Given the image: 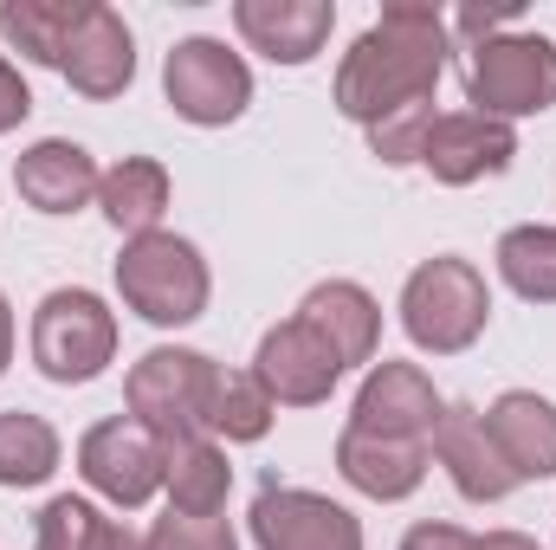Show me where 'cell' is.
I'll use <instances>...</instances> for the list:
<instances>
[{
    "mask_svg": "<svg viewBox=\"0 0 556 550\" xmlns=\"http://www.w3.org/2000/svg\"><path fill=\"white\" fill-rule=\"evenodd\" d=\"M440 65H446V20L420 0H389L382 20L337 65V111L376 130L382 117L433 98Z\"/></svg>",
    "mask_w": 556,
    "mask_h": 550,
    "instance_id": "1",
    "label": "cell"
},
{
    "mask_svg": "<svg viewBox=\"0 0 556 550\" xmlns=\"http://www.w3.org/2000/svg\"><path fill=\"white\" fill-rule=\"evenodd\" d=\"M485 324H492V291H485V273L472 260L440 253V260L408 273V285H402V330L420 350L459 357V350H472L485 337Z\"/></svg>",
    "mask_w": 556,
    "mask_h": 550,
    "instance_id": "2",
    "label": "cell"
},
{
    "mask_svg": "<svg viewBox=\"0 0 556 550\" xmlns=\"http://www.w3.org/2000/svg\"><path fill=\"white\" fill-rule=\"evenodd\" d=\"M117 291H124V304L137 311L142 324H155V330L194 324V317L207 311V260H201L194 240L155 227V234H142V240H124Z\"/></svg>",
    "mask_w": 556,
    "mask_h": 550,
    "instance_id": "3",
    "label": "cell"
},
{
    "mask_svg": "<svg viewBox=\"0 0 556 550\" xmlns=\"http://www.w3.org/2000/svg\"><path fill=\"white\" fill-rule=\"evenodd\" d=\"M111 357H117V317L104 311L98 291L59 285V291L39 298V311H33V363H39L46 383H65V389L91 383V376L111 370Z\"/></svg>",
    "mask_w": 556,
    "mask_h": 550,
    "instance_id": "4",
    "label": "cell"
},
{
    "mask_svg": "<svg viewBox=\"0 0 556 550\" xmlns=\"http://www.w3.org/2000/svg\"><path fill=\"white\" fill-rule=\"evenodd\" d=\"M214 383H220L214 357L162 343V350H149L137 370H130V389L124 396H130V414H137L162 447H181V440H201L207 434Z\"/></svg>",
    "mask_w": 556,
    "mask_h": 550,
    "instance_id": "5",
    "label": "cell"
},
{
    "mask_svg": "<svg viewBox=\"0 0 556 550\" xmlns=\"http://www.w3.org/2000/svg\"><path fill=\"white\" fill-rule=\"evenodd\" d=\"M466 98L479 104V117H538L556 104V39L544 33H498L485 46H472L466 65Z\"/></svg>",
    "mask_w": 556,
    "mask_h": 550,
    "instance_id": "6",
    "label": "cell"
},
{
    "mask_svg": "<svg viewBox=\"0 0 556 550\" xmlns=\"http://www.w3.org/2000/svg\"><path fill=\"white\" fill-rule=\"evenodd\" d=\"M162 98L175 104V117L214 130V124H233L253 104V72L220 39H181L162 65Z\"/></svg>",
    "mask_w": 556,
    "mask_h": 550,
    "instance_id": "7",
    "label": "cell"
},
{
    "mask_svg": "<svg viewBox=\"0 0 556 550\" xmlns=\"http://www.w3.org/2000/svg\"><path fill=\"white\" fill-rule=\"evenodd\" d=\"M78 473L91 492H104L111 505L137 512L155 499V486L168 479V447L142 427L137 414H117V421H98L85 440H78Z\"/></svg>",
    "mask_w": 556,
    "mask_h": 550,
    "instance_id": "8",
    "label": "cell"
},
{
    "mask_svg": "<svg viewBox=\"0 0 556 550\" xmlns=\"http://www.w3.org/2000/svg\"><path fill=\"white\" fill-rule=\"evenodd\" d=\"M247 525L260 550H363V525L350 505L304 492V486H278V479L260 486Z\"/></svg>",
    "mask_w": 556,
    "mask_h": 550,
    "instance_id": "9",
    "label": "cell"
},
{
    "mask_svg": "<svg viewBox=\"0 0 556 550\" xmlns=\"http://www.w3.org/2000/svg\"><path fill=\"white\" fill-rule=\"evenodd\" d=\"M260 383H266V396L285 402V409H317V402H330V389L343 383V357L304 324V317H285L273 324L266 337H260V370H253Z\"/></svg>",
    "mask_w": 556,
    "mask_h": 550,
    "instance_id": "10",
    "label": "cell"
},
{
    "mask_svg": "<svg viewBox=\"0 0 556 550\" xmlns=\"http://www.w3.org/2000/svg\"><path fill=\"white\" fill-rule=\"evenodd\" d=\"M440 414L446 402L433 396V383H427V370L420 363H376L369 370V383L356 389V414H350V427H363V434H389V440H433V427H440Z\"/></svg>",
    "mask_w": 556,
    "mask_h": 550,
    "instance_id": "11",
    "label": "cell"
},
{
    "mask_svg": "<svg viewBox=\"0 0 556 550\" xmlns=\"http://www.w3.org/2000/svg\"><path fill=\"white\" fill-rule=\"evenodd\" d=\"M511 155H518L511 124L479 117V111L433 117L427 149H420V162H427L433 182H446V188H466V182H479V175H498V168H511Z\"/></svg>",
    "mask_w": 556,
    "mask_h": 550,
    "instance_id": "12",
    "label": "cell"
},
{
    "mask_svg": "<svg viewBox=\"0 0 556 550\" xmlns=\"http://www.w3.org/2000/svg\"><path fill=\"white\" fill-rule=\"evenodd\" d=\"M433 460L453 473V486H459V499H472V505H498L518 479H511V466H505V453L492 447V434H485V414L466 409V402H453V409L440 414V427H433Z\"/></svg>",
    "mask_w": 556,
    "mask_h": 550,
    "instance_id": "13",
    "label": "cell"
},
{
    "mask_svg": "<svg viewBox=\"0 0 556 550\" xmlns=\"http://www.w3.org/2000/svg\"><path fill=\"white\" fill-rule=\"evenodd\" d=\"M233 26L253 52H266L273 65H311L337 26L330 0H240Z\"/></svg>",
    "mask_w": 556,
    "mask_h": 550,
    "instance_id": "14",
    "label": "cell"
},
{
    "mask_svg": "<svg viewBox=\"0 0 556 550\" xmlns=\"http://www.w3.org/2000/svg\"><path fill=\"white\" fill-rule=\"evenodd\" d=\"M298 317L343 357V370L356 363H376V343H382V304L356 285V278H324L304 291Z\"/></svg>",
    "mask_w": 556,
    "mask_h": 550,
    "instance_id": "15",
    "label": "cell"
},
{
    "mask_svg": "<svg viewBox=\"0 0 556 550\" xmlns=\"http://www.w3.org/2000/svg\"><path fill=\"white\" fill-rule=\"evenodd\" d=\"M98 162H91V149H78V142L65 137H46L33 142L20 162H13V188H20V201L26 208H39V214H78L91 195H98Z\"/></svg>",
    "mask_w": 556,
    "mask_h": 550,
    "instance_id": "16",
    "label": "cell"
},
{
    "mask_svg": "<svg viewBox=\"0 0 556 550\" xmlns=\"http://www.w3.org/2000/svg\"><path fill=\"white\" fill-rule=\"evenodd\" d=\"M59 72L72 78L78 98H98V104H104V98H124L130 78H137V39H130L124 13L91 7V20L78 26V39H72V52H65Z\"/></svg>",
    "mask_w": 556,
    "mask_h": 550,
    "instance_id": "17",
    "label": "cell"
},
{
    "mask_svg": "<svg viewBox=\"0 0 556 550\" xmlns=\"http://www.w3.org/2000/svg\"><path fill=\"white\" fill-rule=\"evenodd\" d=\"M485 434L505 453L518 486L525 479H556V402L531 396V389H511L485 409Z\"/></svg>",
    "mask_w": 556,
    "mask_h": 550,
    "instance_id": "18",
    "label": "cell"
},
{
    "mask_svg": "<svg viewBox=\"0 0 556 550\" xmlns=\"http://www.w3.org/2000/svg\"><path fill=\"white\" fill-rule=\"evenodd\" d=\"M337 473L369 492V499H408L420 479H427V447L420 440H389V434H363V427H343L337 440Z\"/></svg>",
    "mask_w": 556,
    "mask_h": 550,
    "instance_id": "19",
    "label": "cell"
},
{
    "mask_svg": "<svg viewBox=\"0 0 556 550\" xmlns=\"http://www.w3.org/2000/svg\"><path fill=\"white\" fill-rule=\"evenodd\" d=\"M98 0H7L0 7V39L26 52L33 65H65L78 26L91 20Z\"/></svg>",
    "mask_w": 556,
    "mask_h": 550,
    "instance_id": "20",
    "label": "cell"
},
{
    "mask_svg": "<svg viewBox=\"0 0 556 550\" xmlns=\"http://www.w3.org/2000/svg\"><path fill=\"white\" fill-rule=\"evenodd\" d=\"M98 201H104V221H111L117 234L142 240V234H155V221L168 214V168L149 162V155H124L117 168H104Z\"/></svg>",
    "mask_w": 556,
    "mask_h": 550,
    "instance_id": "21",
    "label": "cell"
},
{
    "mask_svg": "<svg viewBox=\"0 0 556 550\" xmlns=\"http://www.w3.org/2000/svg\"><path fill=\"white\" fill-rule=\"evenodd\" d=\"M168 512H181V518H220V505H227V486H233V466H227V453L201 434V440H181V447H168Z\"/></svg>",
    "mask_w": 556,
    "mask_h": 550,
    "instance_id": "22",
    "label": "cell"
},
{
    "mask_svg": "<svg viewBox=\"0 0 556 550\" xmlns=\"http://www.w3.org/2000/svg\"><path fill=\"white\" fill-rule=\"evenodd\" d=\"M59 473V434L46 414H0V486H46Z\"/></svg>",
    "mask_w": 556,
    "mask_h": 550,
    "instance_id": "23",
    "label": "cell"
},
{
    "mask_svg": "<svg viewBox=\"0 0 556 550\" xmlns=\"http://www.w3.org/2000/svg\"><path fill=\"white\" fill-rule=\"evenodd\" d=\"M498 278L531 304H556V227H511L498 240Z\"/></svg>",
    "mask_w": 556,
    "mask_h": 550,
    "instance_id": "24",
    "label": "cell"
},
{
    "mask_svg": "<svg viewBox=\"0 0 556 550\" xmlns=\"http://www.w3.org/2000/svg\"><path fill=\"white\" fill-rule=\"evenodd\" d=\"M278 402L266 396V383L253 370H220L214 383V409H207V434H227V440H266Z\"/></svg>",
    "mask_w": 556,
    "mask_h": 550,
    "instance_id": "25",
    "label": "cell"
},
{
    "mask_svg": "<svg viewBox=\"0 0 556 550\" xmlns=\"http://www.w3.org/2000/svg\"><path fill=\"white\" fill-rule=\"evenodd\" d=\"M427 130H433V98H427V104H408V111H395V117H382V124L369 130V149H376L389 168H402V162H420Z\"/></svg>",
    "mask_w": 556,
    "mask_h": 550,
    "instance_id": "26",
    "label": "cell"
},
{
    "mask_svg": "<svg viewBox=\"0 0 556 550\" xmlns=\"http://www.w3.org/2000/svg\"><path fill=\"white\" fill-rule=\"evenodd\" d=\"M98 505H85V499H72V492H59L46 512H39V550H85L91 545V532H98Z\"/></svg>",
    "mask_w": 556,
    "mask_h": 550,
    "instance_id": "27",
    "label": "cell"
},
{
    "mask_svg": "<svg viewBox=\"0 0 556 550\" xmlns=\"http://www.w3.org/2000/svg\"><path fill=\"white\" fill-rule=\"evenodd\" d=\"M142 545L149 550H240V538H233L227 518H181V512H168V518H155V532Z\"/></svg>",
    "mask_w": 556,
    "mask_h": 550,
    "instance_id": "28",
    "label": "cell"
},
{
    "mask_svg": "<svg viewBox=\"0 0 556 550\" xmlns=\"http://www.w3.org/2000/svg\"><path fill=\"white\" fill-rule=\"evenodd\" d=\"M26 111H33V91H26V78L7 65V52H0V137H7V130H20V124H26Z\"/></svg>",
    "mask_w": 556,
    "mask_h": 550,
    "instance_id": "29",
    "label": "cell"
},
{
    "mask_svg": "<svg viewBox=\"0 0 556 550\" xmlns=\"http://www.w3.org/2000/svg\"><path fill=\"white\" fill-rule=\"evenodd\" d=\"M402 550H472V532H459V525H415L408 538H402Z\"/></svg>",
    "mask_w": 556,
    "mask_h": 550,
    "instance_id": "30",
    "label": "cell"
},
{
    "mask_svg": "<svg viewBox=\"0 0 556 550\" xmlns=\"http://www.w3.org/2000/svg\"><path fill=\"white\" fill-rule=\"evenodd\" d=\"M505 20H511L505 7H466V13H459V33H466L472 46H485V39H498V26H505Z\"/></svg>",
    "mask_w": 556,
    "mask_h": 550,
    "instance_id": "31",
    "label": "cell"
},
{
    "mask_svg": "<svg viewBox=\"0 0 556 550\" xmlns=\"http://www.w3.org/2000/svg\"><path fill=\"white\" fill-rule=\"evenodd\" d=\"M85 550H149V545H142L130 525H111V518H98V532H91V545H85Z\"/></svg>",
    "mask_w": 556,
    "mask_h": 550,
    "instance_id": "32",
    "label": "cell"
},
{
    "mask_svg": "<svg viewBox=\"0 0 556 550\" xmlns=\"http://www.w3.org/2000/svg\"><path fill=\"white\" fill-rule=\"evenodd\" d=\"M472 550H538V538H525V532H485V538H472Z\"/></svg>",
    "mask_w": 556,
    "mask_h": 550,
    "instance_id": "33",
    "label": "cell"
},
{
    "mask_svg": "<svg viewBox=\"0 0 556 550\" xmlns=\"http://www.w3.org/2000/svg\"><path fill=\"white\" fill-rule=\"evenodd\" d=\"M13 363V311H7V291H0V376Z\"/></svg>",
    "mask_w": 556,
    "mask_h": 550,
    "instance_id": "34",
    "label": "cell"
}]
</instances>
